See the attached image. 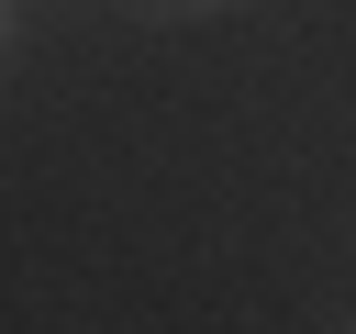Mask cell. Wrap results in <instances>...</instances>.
I'll use <instances>...</instances> for the list:
<instances>
[{"mask_svg": "<svg viewBox=\"0 0 356 334\" xmlns=\"http://www.w3.org/2000/svg\"><path fill=\"white\" fill-rule=\"evenodd\" d=\"M0 22H11V11H0Z\"/></svg>", "mask_w": 356, "mask_h": 334, "instance_id": "obj_1", "label": "cell"}]
</instances>
